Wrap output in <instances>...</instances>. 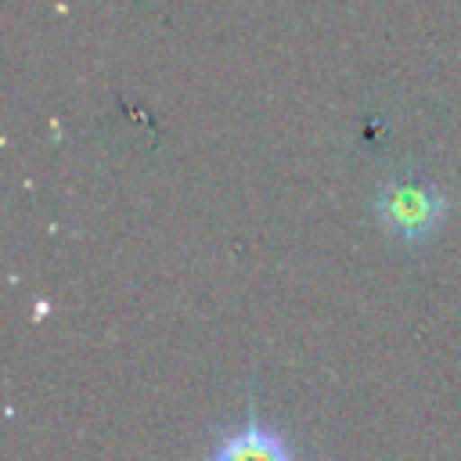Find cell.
Returning a JSON list of instances; mask_svg holds the SVG:
<instances>
[{"instance_id":"cell-2","label":"cell","mask_w":461,"mask_h":461,"mask_svg":"<svg viewBox=\"0 0 461 461\" xmlns=\"http://www.w3.org/2000/svg\"><path fill=\"white\" fill-rule=\"evenodd\" d=\"M205 461H299V454H295V447H292L277 429H270V425L259 418V407H256V400L249 396L245 425L223 432V436L212 443V450L205 454Z\"/></svg>"},{"instance_id":"cell-1","label":"cell","mask_w":461,"mask_h":461,"mask_svg":"<svg viewBox=\"0 0 461 461\" xmlns=\"http://www.w3.org/2000/svg\"><path fill=\"white\" fill-rule=\"evenodd\" d=\"M371 216L378 227L400 241V245H421L429 241L450 216V198L425 176L400 173L375 187Z\"/></svg>"}]
</instances>
